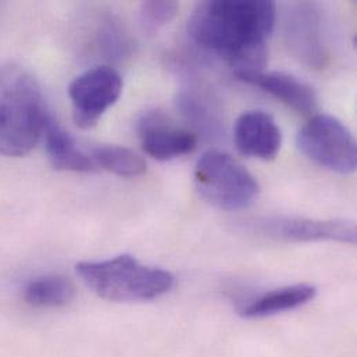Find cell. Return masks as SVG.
Returning <instances> with one entry per match:
<instances>
[{
  "instance_id": "cell-1",
  "label": "cell",
  "mask_w": 357,
  "mask_h": 357,
  "mask_svg": "<svg viewBox=\"0 0 357 357\" xmlns=\"http://www.w3.org/2000/svg\"><path fill=\"white\" fill-rule=\"evenodd\" d=\"M274 22L273 1H203L189 18L188 33L199 47L227 60L235 77L246 82L267 66Z\"/></svg>"
},
{
  "instance_id": "cell-2",
  "label": "cell",
  "mask_w": 357,
  "mask_h": 357,
  "mask_svg": "<svg viewBox=\"0 0 357 357\" xmlns=\"http://www.w3.org/2000/svg\"><path fill=\"white\" fill-rule=\"evenodd\" d=\"M49 119L36 79L21 66L0 64V155H28L43 137Z\"/></svg>"
},
{
  "instance_id": "cell-3",
  "label": "cell",
  "mask_w": 357,
  "mask_h": 357,
  "mask_svg": "<svg viewBox=\"0 0 357 357\" xmlns=\"http://www.w3.org/2000/svg\"><path fill=\"white\" fill-rule=\"evenodd\" d=\"M75 268L84 284L109 302L153 301L174 287L172 273L144 266L130 255L105 261H82Z\"/></svg>"
},
{
  "instance_id": "cell-4",
  "label": "cell",
  "mask_w": 357,
  "mask_h": 357,
  "mask_svg": "<svg viewBox=\"0 0 357 357\" xmlns=\"http://www.w3.org/2000/svg\"><path fill=\"white\" fill-rule=\"evenodd\" d=\"M195 185L207 203L227 211L249 207L260 186L253 174L231 155L210 151L195 167Z\"/></svg>"
},
{
  "instance_id": "cell-5",
  "label": "cell",
  "mask_w": 357,
  "mask_h": 357,
  "mask_svg": "<svg viewBox=\"0 0 357 357\" xmlns=\"http://www.w3.org/2000/svg\"><path fill=\"white\" fill-rule=\"evenodd\" d=\"M299 151L316 165L340 174H352L357 166L356 141L338 119L314 116L299 131Z\"/></svg>"
},
{
  "instance_id": "cell-6",
  "label": "cell",
  "mask_w": 357,
  "mask_h": 357,
  "mask_svg": "<svg viewBox=\"0 0 357 357\" xmlns=\"http://www.w3.org/2000/svg\"><path fill=\"white\" fill-rule=\"evenodd\" d=\"M123 92L121 75L110 66H96L68 86L74 123L82 130L93 128L103 114L114 106Z\"/></svg>"
},
{
  "instance_id": "cell-7",
  "label": "cell",
  "mask_w": 357,
  "mask_h": 357,
  "mask_svg": "<svg viewBox=\"0 0 357 357\" xmlns=\"http://www.w3.org/2000/svg\"><path fill=\"white\" fill-rule=\"evenodd\" d=\"M263 236L282 242H341L355 245L356 225L348 220H316L303 217H274L256 222Z\"/></svg>"
},
{
  "instance_id": "cell-8",
  "label": "cell",
  "mask_w": 357,
  "mask_h": 357,
  "mask_svg": "<svg viewBox=\"0 0 357 357\" xmlns=\"http://www.w3.org/2000/svg\"><path fill=\"white\" fill-rule=\"evenodd\" d=\"M138 134L144 152L160 162H169L192 153L197 145V135L178 128L167 116L149 112L138 123Z\"/></svg>"
},
{
  "instance_id": "cell-9",
  "label": "cell",
  "mask_w": 357,
  "mask_h": 357,
  "mask_svg": "<svg viewBox=\"0 0 357 357\" xmlns=\"http://www.w3.org/2000/svg\"><path fill=\"white\" fill-rule=\"evenodd\" d=\"M285 38L291 52L302 63L321 70L328 63V52L321 40L320 14L310 3L296 4L287 15Z\"/></svg>"
},
{
  "instance_id": "cell-10",
  "label": "cell",
  "mask_w": 357,
  "mask_h": 357,
  "mask_svg": "<svg viewBox=\"0 0 357 357\" xmlns=\"http://www.w3.org/2000/svg\"><path fill=\"white\" fill-rule=\"evenodd\" d=\"M234 141L242 156L273 160L280 153L282 134L273 116L261 110H250L238 119Z\"/></svg>"
},
{
  "instance_id": "cell-11",
  "label": "cell",
  "mask_w": 357,
  "mask_h": 357,
  "mask_svg": "<svg viewBox=\"0 0 357 357\" xmlns=\"http://www.w3.org/2000/svg\"><path fill=\"white\" fill-rule=\"evenodd\" d=\"M246 82L263 89L298 113L310 114L317 109V95L314 89L292 74L263 71L249 78Z\"/></svg>"
},
{
  "instance_id": "cell-12",
  "label": "cell",
  "mask_w": 357,
  "mask_h": 357,
  "mask_svg": "<svg viewBox=\"0 0 357 357\" xmlns=\"http://www.w3.org/2000/svg\"><path fill=\"white\" fill-rule=\"evenodd\" d=\"M45 149L53 169L71 173H92L98 169L92 156L79 149L77 141L50 116L43 132Z\"/></svg>"
},
{
  "instance_id": "cell-13",
  "label": "cell",
  "mask_w": 357,
  "mask_h": 357,
  "mask_svg": "<svg viewBox=\"0 0 357 357\" xmlns=\"http://www.w3.org/2000/svg\"><path fill=\"white\" fill-rule=\"evenodd\" d=\"M317 295L313 285L298 284L263 294L242 307L241 314L246 319H261L298 309L312 302Z\"/></svg>"
},
{
  "instance_id": "cell-14",
  "label": "cell",
  "mask_w": 357,
  "mask_h": 357,
  "mask_svg": "<svg viewBox=\"0 0 357 357\" xmlns=\"http://www.w3.org/2000/svg\"><path fill=\"white\" fill-rule=\"evenodd\" d=\"M75 296V287L67 277L43 275L31 280L24 288V301L33 307L54 309L68 305Z\"/></svg>"
},
{
  "instance_id": "cell-15",
  "label": "cell",
  "mask_w": 357,
  "mask_h": 357,
  "mask_svg": "<svg viewBox=\"0 0 357 357\" xmlns=\"http://www.w3.org/2000/svg\"><path fill=\"white\" fill-rule=\"evenodd\" d=\"M92 159L102 167L119 177H139L146 172V162L137 152L116 145H102L92 151Z\"/></svg>"
},
{
  "instance_id": "cell-16",
  "label": "cell",
  "mask_w": 357,
  "mask_h": 357,
  "mask_svg": "<svg viewBox=\"0 0 357 357\" xmlns=\"http://www.w3.org/2000/svg\"><path fill=\"white\" fill-rule=\"evenodd\" d=\"M96 47L105 57L121 59L128 53L130 43L126 32L117 24L107 22L98 33Z\"/></svg>"
},
{
  "instance_id": "cell-17",
  "label": "cell",
  "mask_w": 357,
  "mask_h": 357,
  "mask_svg": "<svg viewBox=\"0 0 357 357\" xmlns=\"http://www.w3.org/2000/svg\"><path fill=\"white\" fill-rule=\"evenodd\" d=\"M179 6L176 1H146L141 7V20L146 31H156L170 21L178 13Z\"/></svg>"
}]
</instances>
